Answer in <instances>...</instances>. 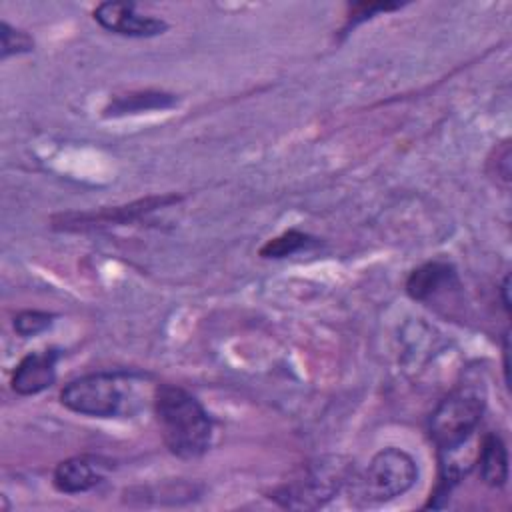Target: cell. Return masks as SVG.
<instances>
[{
    "label": "cell",
    "mask_w": 512,
    "mask_h": 512,
    "mask_svg": "<svg viewBox=\"0 0 512 512\" xmlns=\"http://www.w3.org/2000/svg\"><path fill=\"white\" fill-rule=\"evenodd\" d=\"M484 406V394L478 388L466 386L448 394L432 412L428 432L440 456V482L434 500L448 496L450 488L468 472L470 466L458 458V452L476 432Z\"/></svg>",
    "instance_id": "cell-1"
},
{
    "label": "cell",
    "mask_w": 512,
    "mask_h": 512,
    "mask_svg": "<svg viewBox=\"0 0 512 512\" xmlns=\"http://www.w3.org/2000/svg\"><path fill=\"white\" fill-rule=\"evenodd\" d=\"M154 414L162 440L178 458H198L212 444V418L196 396L176 384H158Z\"/></svg>",
    "instance_id": "cell-2"
},
{
    "label": "cell",
    "mask_w": 512,
    "mask_h": 512,
    "mask_svg": "<svg viewBox=\"0 0 512 512\" xmlns=\"http://www.w3.org/2000/svg\"><path fill=\"white\" fill-rule=\"evenodd\" d=\"M134 376L128 372H94L70 380L62 392L64 408L92 418H116L130 412Z\"/></svg>",
    "instance_id": "cell-3"
},
{
    "label": "cell",
    "mask_w": 512,
    "mask_h": 512,
    "mask_svg": "<svg viewBox=\"0 0 512 512\" xmlns=\"http://www.w3.org/2000/svg\"><path fill=\"white\" fill-rule=\"evenodd\" d=\"M354 478V466L342 456H326L308 464L302 474L272 492V500L292 510H316L330 502Z\"/></svg>",
    "instance_id": "cell-4"
},
{
    "label": "cell",
    "mask_w": 512,
    "mask_h": 512,
    "mask_svg": "<svg viewBox=\"0 0 512 512\" xmlns=\"http://www.w3.org/2000/svg\"><path fill=\"white\" fill-rule=\"evenodd\" d=\"M418 480L416 460L402 448L378 450L354 482V494L364 504H384L406 494Z\"/></svg>",
    "instance_id": "cell-5"
},
{
    "label": "cell",
    "mask_w": 512,
    "mask_h": 512,
    "mask_svg": "<svg viewBox=\"0 0 512 512\" xmlns=\"http://www.w3.org/2000/svg\"><path fill=\"white\" fill-rule=\"evenodd\" d=\"M178 200H180V196H176V194L148 196V198L130 202L126 206L104 208L100 212L66 214V216H60V222H54V226L62 228V230H86V228H98V226H110V224H126V222H134L158 208H166Z\"/></svg>",
    "instance_id": "cell-6"
},
{
    "label": "cell",
    "mask_w": 512,
    "mask_h": 512,
    "mask_svg": "<svg viewBox=\"0 0 512 512\" xmlns=\"http://www.w3.org/2000/svg\"><path fill=\"white\" fill-rule=\"evenodd\" d=\"M94 20L108 32L128 38H152L168 28L162 18L140 14L132 2H102L94 8Z\"/></svg>",
    "instance_id": "cell-7"
},
{
    "label": "cell",
    "mask_w": 512,
    "mask_h": 512,
    "mask_svg": "<svg viewBox=\"0 0 512 512\" xmlns=\"http://www.w3.org/2000/svg\"><path fill=\"white\" fill-rule=\"evenodd\" d=\"M112 466V460L106 456L78 454L56 464L52 484L62 494H82L104 482Z\"/></svg>",
    "instance_id": "cell-8"
},
{
    "label": "cell",
    "mask_w": 512,
    "mask_h": 512,
    "mask_svg": "<svg viewBox=\"0 0 512 512\" xmlns=\"http://www.w3.org/2000/svg\"><path fill=\"white\" fill-rule=\"evenodd\" d=\"M60 352L56 348H46L40 352L26 354L14 374H12V390L20 396H32L46 388H50L56 380V362Z\"/></svg>",
    "instance_id": "cell-9"
},
{
    "label": "cell",
    "mask_w": 512,
    "mask_h": 512,
    "mask_svg": "<svg viewBox=\"0 0 512 512\" xmlns=\"http://www.w3.org/2000/svg\"><path fill=\"white\" fill-rule=\"evenodd\" d=\"M458 288L460 280L454 266L440 260H432L414 268L406 280L408 296L418 302H432L438 296H444Z\"/></svg>",
    "instance_id": "cell-10"
},
{
    "label": "cell",
    "mask_w": 512,
    "mask_h": 512,
    "mask_svg": "<svg viewBox=\"0 0 512 512\" xmlns=\"http://www.w3.org/2000/svg\"><path fill=\"white\" fill-rule=\"evenodd\" d=\"M480 478L490 488H502L508 480V450L496 432H488L478 450Z\"/></svg>",
    "instance_id": "cell-11"
},
{
    "label": "cell",
    "mask_w": 512,
    "mask_h": 512,
    "mask_svg": "<svg viewBox=\"0 0 512 512\" xmlns=\"http://www.w3.org/2000/svg\"><path fill=\"white\" fill-rule=\"evenodd\" d=\"M176 104L174 94L164 92H132L126 96H118L110 106H106V114L122 116L132 112H146V110H164Z\"/></svg>",
    "instance_id": "cell-12"
},
{
    "label": "cell",
    "mask_w": 512,
    "mask_h": 512,
    "mask_svg": "<svg viewBox=\"0 0 512 512\" xmlns=\"http://www.w3.org/2000/svg\"><path fill=\"white\" fill-rule=\"evenodd\" d=\"M312 244H314V238L310 234H304V232L292 228V230H286L280 236L268 240L258 250V254L262 258H286V256H292V254H296V252H300V250H304Z\"/></svg>",
    "instance_id": "cell-13"
},
{
    "label": "cell",
    "mask_w": 512,
    "mask_h": 512,
    "mask_svg": "<svg viewBox=\"0 0 512 512\" xmlns=\"http://www.w3.org/2000/svg\"><path fill=\"white\" fill-rule=\"evenodd\" d=\"M0 38H2V48H0V58L2 60L34 50L32 36L24 30H18V28L10 26L6 20L0 22Z\"/></svg>",
    "instance_id": "cell-14"
},
{
    "label": "cell",
    "mask_w": 512,
    "mask_h": 512,
    "mask_svg": "<svg viewBox=\"0 0 512 512\" xmlns=\"http://www.w3.org/2000/svg\"><path fill=\"white\" fill-rule=\"evenodd\" d=\"M54 322V314L50 312H42V310H22L14 316V332L22 338H30L36 334H42L44 330H48Z\"/></svg>",
    "instance_id": "cell-15"
},
{
    "label": "cell",
    "mask_w": 512,
    "mask_h": 512,
    "mask_svg": "<svg viewBox=\"0 0 512 512\" xmlns=\"http://www.w3.org/2000/svg\"><path fill=\"white\" fill-rule=\"evenodd\" d=\"M510 158H512V150H510V140L500 142L494 150L492 156L488 158L486 170L488 174L494 178V182L502 188L510 186V178H512V166H510Z\"/></svg>",
    "instance_id": "cell-16"
},
{
    "label": "cell",
    "mask_w": 512,
    "mask_h": 512,
    "mask_svg": "<svg viewBox=\"0 0 512 512\" xmlns=\"http://www.w3.org/2000/svg\"><path fill=\"white\" fill-rule=\"evenodd\" d=\"M402 4L398 2H356L348 6V16H346V30L354 28L356 24L374 18L378 12H392L398 10Z\"/></svg>",
    "instance_id": "cell-17"
},
{
    "label": "cell",
    "mask_w": 512,
    "mask_h": 512,
    "mask_svg": "<svg viewBox=\"0 0 512 512\" xmlns=\"http://www.w3.org/2000/svg\"><path fill=\"white\" fill-rule=\"evenodd\" d=\"M502 354H504V380H506V384H508V382H510V364H508L510 346H508V334L504 336V350H502Z\"/></svg>",
    "instance_id": "cell-18"
},
{
    "label": "cell",
    "mask_w": 512,
    "mask_h": 512,
    "mask_svg": "<svg viewBox=\"0 0 512 512\" xmlns=\"http://www.w3.org/2000/svg\"><path fill=\"white\" fill-rule=\"evenodd\" d=\"M508 290H510V278L506 276L502 286H500V292H502V304H504V310L510 312V298H508Z\"/></svg>",
    "instance_id": "cell-19"
}]
</instances>
